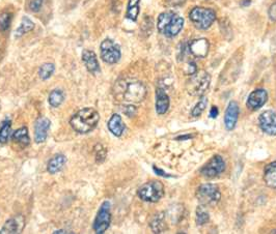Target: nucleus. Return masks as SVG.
Here are the masks:
<instances>
[{"instance_id": "nucleus-1", "label": "nucleus", "mask_w": 276, "mask_h": 234, "mask_svg": "<svg viewBox=\"0 0 276 234\" xmlns=\"http://www.w3.org/2000/svg\"><path fill=\"white\" fill-rule=\"evenodd\" d=\"M100 120V114L93 108H83L72 116L70 124L79 134H87L92 132Z\"/></svg>"}, {"instance_id": "nucleus-2", "label": "nucleus", "mask_w": 276, "mask_h": 234, "mask_svg": "<svg viewBox=\"0 0 276 234\" xmlns=\"http://www.w3.org/2000/svg\"><path fill=\"white\" fill-rule=\"evenodd\" d=\"M115 96L129 103H140L147 96V88L139 81H120L116 83Z\"/></svg>"}, {"instance_id": "nucleus-3", "label": "nucleus", "mask_w": 276, "mask_h": 234, "mask_svg": "<svg viewBox=\"0 0 276 234\" xmlns=\"http://www.w3.org/2000/svg\"><path fill=\"white\" fill-rule=\"evenodd\" d=\"M184 26V19L172 12H166L159 14L157 27L159 32L167 36L173 38L180 34Z\"/></svg>"}, {"instance_id": "nucleus-4", "label": "nucleus", "mask_w": 276, "mask_h": 234, "mask_svg": "<svg viewBox=\"0 0 276 234\" xmlns=\"http://www.w3.org/2000/svg\"><path fill=\"white\" fill-rule=\"evenodd\" d=\"M187 84V90L189 94L195 96H202L209 90L211 83V76L207 72H195Z\"/></svg>"}, {"instance_id": "nucleus-5", "label": "nucleus", "mask_w": 276, "mask_h": 234, "mask_svg": "<svg viewBox=\"0 0 276 234\" xmlns=\"http://www.w3.org/2000/svg\"><path fill=\"white\" fill-rule=\"evenodd\" d=\"M189 18L193 25L200 30H207L216 20V14L211 8H194L189 14Z\"/></svg>"}, {"instance_id": "nucleus-6", "label": "nucleus", "mask_w": 276, "mask_h": 234, "mask_svg": "<svg viewBox=\"0 0 276 234\" xmlns=\"http://www.w3.org/2000/svg\"><path fill=\"white\" fill-rule=\"evenodd\" d=\"M138 197L147 202L156 203L164 196V186L161 182L152 180L145 182L138 188Z\"/></svg>"}, {"instance_id": "nucleus-7", "label": "nucleus", "mask_w": 276, "mask_h": 234, "mask_svg": "<svg viewBox=\"0 0 276 234\" xmlns=\"http://www.w3.org/2000/svg\"><path fill=\"white\" fill-rule=\"evenodd\" d=\"M196 198L202 206H212L220 201V190L216 184H205L196 190Z\"/></svg>"}, {"instance_id": "nucleus-8", "label": "nucleus", "mask_w": 276, "mask_h": 234, "mask_svg": "<svg viewBox=\"0 0 276 234\" xmlns=\"http://www.w3.org/2000/svg\"><path fill=\"white\" fill-rule=\"evenodd\" d=\"M100 52L102 60L109 64L119 62L122 56L120 46L110 38H106L102 42L100 46Z\"/></svg>"}, {"instance_id": "nucleus-9", "label": "nucleus", "mask_w": 276, "mask_h": 234, "mask_svg": "<svg viewBox=\"0 0 276 234\" xmlns=\"http://www.w3.org/2000/svg\"><path fill=\"white\" fill-rule=\"evenodd\" d=\"M111 223V214H110V203L108 201L102 204L96 220L94 222V230L98 234H103L109 228Z\"/></svg>"}, {"instance_id": "nucleus-10", "label": "nucleus", "mask_w": 276, "mask_h": 234, "mask_svg": "<svg viewBox=\"0 0 276 234\" xmlns=\"http://www.w3.org/2000/svg\"><path fill=\"white\" fill-rule=\"evenodd\" d=\"M225 170V163L220 156H214L200 169V174L207 178H214Z\"/></svg>"}, {"instance_id": "nucleus-11", "label": "nucleus", "mask_w": 276, "mask_h": 234, "mask_svg": "<svg viewBox=\"0 0 276 234\" xmlns=\"http://www.w3.org/2000/svg\"><path fill=\"white\" fill-rule=\"evenodd\" d=\"M258 126L265 134L276 136V112L268 110L261 113L258 117Z\"/></svg>"}, {"instance_id": "nucleus-12", "label": "nucleus", "mask_w": 276, "mask_h": 234, "mask_svg": "<svg viewBox=\"0 0 276 234\" xmlns=\"http://www.w3.org/2000/svg\"><path fill=\"white\" fill-rule=\"evenodd\" d=\"M50 124L51 122L45 116H41L37 120L35 124V141L37 143H43L46 141Z\"/></svg>"}, {"instance_id": "nucleus-13", "label": "nucleus", "mask_w": 276, "mask_h": 234, "mask_svg": "<svg viewBox=\"0 0 276 234\" xmlns=\"http://www.w3.org/2000/svg\"><path fill=\"white\" fill-rule=\"evenodd\" d=\"M268 100V94L265 90H256L252 92L248 98H247V107H248L250 110H258L259 108L263 107L266 102Z\"/></svg>"}, {"instance_id": "nucleus-14", "label": "nucleus", "mask_w": 276, "mask_h": 234, "mask_svg": "<svg viewBox=\"0 0 276 234\" xmlns=\"http://www.w3.org/2000/svg\"><path fill=\"white\" fill-rule=\"evenodd\" d=\"M238 117H239V105L237 102L231 100L226 108L225 115H224V124L226 130H231L235 128L238 122Z\"/></svg>"}, {"instance_id": "nucleus-15", "label": "nucleus", "mask_w": 276, "mask_h": 234, "mask_svg": "<svg viewBox=\"0 0 276 234\" xmlns=\"http://www.w3.org/2000/svg\"><path fill=\"white\" fill-rule=\"evenodd\" d=\"M209 49L210 44L206 38L194 40L190 42V45H189V51L191 52L193 56L198 58L206 57L209 53Z\"/></svg>"}, {"instance_id": "nucleus-16", "label": "nucleus", "mask_w": 276, "mask_h": 234, "mask_svg": "<svg viewBox=\"0 0 276 234\" xmlns=\"http://www.w3.org/2000/svg\"><path fill=\"white\" fill-rule=\"evenodd\" d=\"M82 62L86 68L92 74H97L100 72V64L98 62L97 55L94 51L91 50H83L82 52Z\"/></svg>"}, {"instance_id": "nucleus-17", "label": "nucleus", "mask_w": 276, "mask_h": 234, "mask_svg": "<svg viewBox=\"0 0 276 234\" xmlns=\"http://www.w3.org/2000/svg\"><path fill=\"white\" fill-rule=\"evenodd\" d=\"M169 96L163 88H157L156 90V111L159 115H163L169 108Z\"/></svg>"}, {"instance_id": "nucleus-18", "label": "nucleus", "mask_w": 276, "mask_h": 234, "mask_svg": "<svg viewBox=\"0 0 276 234\" xmlns=\"http://www.w3.org/2000/svg\"><path fill=\"white\" fill-rule=\"evenodd\" d=\"M107 126L108 130L116 137H121L125 130V124L119 114H113L110 117Z\"/></svg>"}, {"instance_id": "nucleus-19", "label": "nucleus", "mask_w": 276, "mask_h": 234, "mask_svg": "<svg viewBox=\"0 0 276 234\" xmlns=\"http://www.w3.org/2000/svg\"><path fill=\"white\" fill-rule=\"evenodd\" d=\"M66 162H67V158L64 154H56L49 160L47 170L50 174H55L57 172H60L64 168Z\"/></svg>"}, {"instance_id": "nucleus-20", "label": "nucleus", "mask_w": 276, "mask_h": 234, "mask_svg": "<svg viewBox=\"0 0 276 234\" xmlns=\"http://www.w3.org/2000/svg\"><path fill=\"white\" fill-rule=\"evenodd\" d=\"M264 180L272 188H276V160L266 166L264 172Z\"/></svg>"}, {"instance_id": "nucleus-21", "label": "nucleus", "mask_w": 276, "mask_h": 234, "mask_svg": "<svg viewBox=\"0 0 276 234\" xmlns=\"http://www.w3.org/2000/svg\"><path fill=\"white\" fill-rule=\"evenodd\" d=\"M13 140L15 142H17L18 144L24 146V148L29 145V143H31V138H29L27 128L23 126L15 130L13 133Z\"/></svg>"}, {"instance_id": "nucleus-22", "label": "nucleus", "mask_w": 276, "mask_h": 234, "mask_svg": "<svg viewBox=\"0 0 276 234\" xmlns=\"http://www.w3.org/2000/svg\"><path fill=\"white\" fill-rule=\"evenodd\" d=\"M139 2L140 0H129L128 6H127V12L126 18L135 22L137 20V17L139 14Z\"/></svg>"}, {"instance_id": "nucleus-23", "label": "nucleus", "mask_w": 276, "mask_h": 234, "mask_svg": "<svg viewBox=\"0 0 276 234\" xmlns=\"http://www.w3.org/2000/svg\"><path fill=\"white\" fill-rule=\"evenodd\" d=\"M65 100V94L61 90H54L50 92L49 98H48V102L50 106L57 108L60 107Z\"/></svg>"}, {"instance_id": "nucleus-24", "label": "nucleus", "mask_w": 276, "mask_h": 234, "mask_svg": "<svg viewBox=\"0 0 276 234\" xmlns=\"http://www.w3.org/2000/svg\"><path fill=\"white\" fill-rule=\"evenodd\" d=\"M151 228L154 233H162L166 229L165 221H164V214L161 212L157 214L151 223Z\"/></svg>"}, {"instance_id": "nucleus-25", "label": "nucleus", "mask_w": 276, "mask_h": 234, "mask_svg": "<svg viewBox=\"0 0 276 234\" xmlns=\"http://www.w3.org/2000/svg\"><path fill=\"white\" fill-rule=\"evenodd\" d=\"M35 27V23L29 19L28 17H23L22 22L20 24V26L18 27V29L16 30V36L19 38L29 32H32Z\"/></svg>"}, {"instance_id": "nucleus-26", "label": "nucleus", "mask_w": 276, "mask_h": 234, "mask_svg": "<svg viewBox=\"0 0 276 234\" xmlns=\"http://www.w3.org/2000/svg\"><path fill=\"white\" fill-rule=\"evenodd\" d=\"M12 130V122L10 120H5L0 124V143H6Z\"/></svg>"}, {"instance_id": "nucleus-27", "label": "nucleus", "mask_w": 276, "mask_h": 234, "mask_svg": "<svg viewBox=\"0 0 276 234\" xmlns=\"http://www.w3.org/2000/svg\"><path fill=\"white\" fill-rule=\"evenodd\" d=\"M55 70V66L53 64H44L39 70V76L42 80L49 79Z\"/></svg>"}, {"instance_id": "nucleus-28", "label": "nucleus", "mask_w": 276, "mask_h": 234, "mask_svg": "<svg viewBox=\"0 0 276 234\" xmlns=\"http://www.w3.org/2000/svg\"><path fill=\"white\" fill-rule=\"evenodd\" d=\"M209 220H210V216H209L208 212L206 210L205 206H199L196 208V224L198 226H200V225L208 223Z\"/></svg>"}, {"instance_id": "nucleus-29", "label": "nucleus", "mask_w": 276, "mask_h": 234, "mask_svg": "<svg viewBox=\"0 0 276 234\" xmlns=\"http://www.w3.org/2000/svg\"><path fill=\"white\" fill-rule=\"evenodd\" d=\"M18 231V224L15 218H11V220L7 221L4 227L0 229V234H14L17 233Z\"/></svg>"}, {"instance_id": "nucleus-30", "label": "nucleus", "mask_w": 276, "mask_h": 234, "mask_svg": "<svg viewBox=\"0 0 276 234\" xmlns=\"http://www.w3.org/2000/svg\"><path fill=\"white\" fill-rule=\"evenodd\" d=\"M13 19V14L11 12L0 14V30L6 32L10 28Z\"/></svg>"}, {"instance_id": "nucleus-31", "label": "nucleus", "mask_w": 276, "mask_h": 234, "mask_svg": "<svg viewBox=\"0 0 276 234\" xmlns=\"http://www.w3.org/2000/svg\"><path fill=\"white\" fill-rule=\"evenodd\" d=\"M207 105H208V100L207 98L202 96L198 103L195 105V107L192 109L191 111V115L194 116V117H198L199 115L202 114V112L205 111V109L207 108Z\"/></svg>"}, {"instance_id": "nucleus-32", "label": "nucleus", "mask_w": 276, "mask_h": 234, "mask_svg": "<svg viewBox=\"0 0 276 234\" xmlns=\"http://www.w3.org/2000/svg\"><path fill=\"white\" fill-rule=\"evenodd\" d=\"M95 154H96L97 162L98 163H103L105 160L107 152L101 144H97V146L95 148Z\"/></svg>"}, {"instance_id": "nucleus-33", "label": "nucleus", "mask_w": 276, "mask_h": 234, "mask_svg": "<svg viewBox=\"0 0 276 234\" xmlns=\"http://www.w3.org/2000/svg\"><path fill=\"white\" fill-rule=\"evenodd\" d=\"M42 4H43V0H33L31 4H29V8H31L33 12H37L42 8Z\"/></svg>"}, {"instance_id": "nucleus-34", "label": "nucleus", "mask_w": 276, "mask_h": 234, "mask_svg": "<svg viewBox=\"0 0 276 234\" xmlns=\"http://www.w3.org/2000/svg\"><path fill=\"white\" fill-rule=\"evenodd\" d=\"M185 2H186V0H166V4L169 6L176 8V6H183L185 4Z\"/></svg>"}, {"instance_id": "nucleus-35", "label": "nucleus", "mask_w": 276, "mask_h": 234, "mask_svg": "<svg viewBox=\"0 0 276 234\" xmlns=\"http://www.w3.org/2000/svg\"><path fill=\"white\" fill-rule=\"evenodd\" d=\"M268 14H269V18L272 20V21H276V2H274L270 8H269V12H268Z\"/></svg>"}, {"instance_id": "nucleus-36", "label": "nucleus", "mask_w": 276, "mask_h": 234, "mask_svg": "<svg viewBox=\"0 0 276 234\" xmlns=\"http://www.w3.org/2000/svg\"><path fill=\"white\" fill-rule=\"evenodd\" d=\"M123 112L125 113V114H127L128 116H133L135 113H136V109H135V107H133V106H127V107H125L124 109H123Z\"/></svg>"}, {"instance_id": "nucleus-37", "label": "nucleus", "mask_w": 276, "mask_h": 234, "mask_svg": "<svg viewBox=\"0 0 276 234\" xmlns=\"http://www.w3.org/2000/svg\"><path fill=\"white\" fill-rule=\"evenodd\" d=\"M219 114V111H218V108L216 106H213L210 110V117L211 118H216V117Z\"/></svg>"}, {"instance_id": "nucleus-38", "label": "nucleus", "mask_w": 276, "mask_h": 234, "mask_svg": "<svg viewBox=\"0 0 276 234\" xmlns=\"http://www.w3.org/2000/svg\"><path fill=\"white\" fill-rule=\"evenodd\" d=\"M154 171L158 174V175H161V176H165V178H167L168 176V175H166L162 170H159L156 166H154Z\"/></svg>"}, {"instance_id": "nucleus-39", "label": "nucleus", "mask_w": 276, "mask_h": 234, "mask_svg": "<svg viewBox=\"0 0 276 234\" xmlns=\"http://www.w3.org/2000/svg\"><path fill=\"white\" fill-rule=\"evenodd\" d=\"M251 4V0H242L241 6H248Z\"/></svg>"}]
</instances>
